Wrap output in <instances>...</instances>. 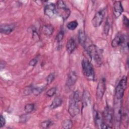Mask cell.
<instances>
[{"label": "cell", "mask_w": 129, "mask_h": 129, "mask_svg": "<svg viewBox=\"0 0 129 129\" xmlns=\"http://www.w3.org/2000/svg\"><path fill=\"white\" fill-rule=\"evenodd\" d=\"M78 41L79 43L82 45L84 46L86 41V36L84 32L82 30H80L78 33Z\"/></svg>", "instance_id": "obj_20"}, {"label": "cell", "mask_w": 129, "mask_h": 129, "mask_svg": "<svg viewBox=\"0 0 129 129\" xmlns=\"http://www.w3.org/2000/svg\"><path fill=\"white\" fill-rule=\"evenodd\" d=\"M44 13L49 18H54L57 14L56 5L53 3H49L46 5L44 9Z\"/></svg>", "instance_id": "obj_9"}, {"label": "cell", "mask_w": 129, "mask_h": 129, "mask_svg": "<svg viewBox=\"0 0 129 129\" xmlns=\"http://www.w3.org/2000/svg\"><path fill=\"white\" fill-rule=\"evenodd\" d=\"M103 123L101 128H111L113 120V110L110 106H106L102 113Z\"/></svg>", "instance_id": "obj_4"}, {"label": "cell", "mask_w": 129, "mask_h": 129, "mask_svg": "<svg viewBox=\"0 0 129 129\" xmlns=\"http://www.w3.org/2000/svg\"><path fill=\"white\" fill-rule=\"evenodd\" d=\"M123 23L124 25H125L126 27L128 26V19L125 16H123V19H122Z\"/></svg>", "instance_id": "obj_32"}, {"label": "cell", "mask_w": 129, "mask_h": 129, "mask_svg": "<svg viewBox=\"0 0 129 129\" xmlns=\"http://www.w3.org/2000/svg\"><path fill=\"white\" fill-rule=\"evenodd\" d=\"M43 87H37L35 88L32 89V93L34 94L35 95H38L43 90Z\"/></svg>", "instance_id": "obj_28"}, {"label": "cell", "mask_w": 129, "mask_h": 129, "mask_svg": "<svg viewBox=\"0 0 129 129\" xmlns=\"http://www.w3.org/2000/svg\"><path fill=\"white\" fill-rule=\"evenodd\" d=\"M86 52L90 57V60H93L97 66L102 64V56L100 50L95 45H90L86 50Z\"/></svg>", "instance_id": "obj_2"}, {"label": "cell", "mask_w": 129, "mask_h": 129, "mask_svg": "<svg viewBox=\"0 0 129 129\" xmlns=\"http://www.w3.org/2000/svg\"><path fill=\"white\" fill-rule=\"evenodd\" d=\"M56 92V88L55 87H52L49 89L46 93V95L48 97H52L53 96Z\"/></svg>", "instance_id": "obj_27"}, {"label": "cell", "mask_w": 129, "mask_h": 129, "mask_svg": "<svg viewBox=\"0 0 129 129\" xmlns=\"http://www.w3.org/2000/svg\"><path fill=\"white\" fill-rule=\"evenodd\" d=\"M127 77L123 76L118 82L115 89V97L116 99L121 100L125 90L127 86Z\"/></svg>", "instance_id": "obj_6"}, {"label": "cell", "mask_w": 129, "mask_h": 129, "mask_svg": "<svg viewBox=\"0 0 129 129\" xmlns=\"http://www.w3.org/2000/svg\"><path fill=\"white\" fill-rule=\"evenodd\" d=\"M55 78V75L54 73L50 74L46 78V84L49 85L51 84L54 80Z\"/></svg>", "instance_id": "obj_25"}, {"label": "cell", "mask_w": 129, "mask_h": 129, "mask_svg": "<svg viewBox=\"0 0 129 129\" xmlns=\"http://www.w3.org/2000/svg\"><path fill=\"white\" fill-rule=\"evenodd\" d=\"M15 26L14 24H2L0 26L1 33L4 34H9L11 33L15 29Z\"/></svg>", "instance_id": "obj_15"}, {"label": "cell", "mask_w": 129, "mask_h": 129, "mask_svg": "<svg viewBox=\"0 0 129 129\" xmlns=\"http://www.w3.org/2000/svg\"><path fill=\"white\" fill-rule=\"evenodd\" d=\"M41 31L43 34L46 36H50L53 33L54 28L51 25H44L41 28Z\"/></svg>", "instance_id": "obj_17"}, {"label": "cell", "mask_w": 129, "mask_h": 129, "mask_svg": "<svg viewBox=\"0 0 129 129\" xmlns=\"http://www.w3.org/2000/svg\"><path fill=\"white\" fill-rule=\"evenodd\" d=\"M78 22L76 20H74L68 23L67 25V27L68 29L70 30H74L78 27Z\"/></svg>", "instance_id": "obj_22"}, {"label": "cell", "mask_w": 129, "mask_h": 129, "mask_svg": "<svg viewBox=\"0 0 129 129\" xmlns=\"http://www.w3.org/2000/svg\"><path fill=\"white\" fill-rule=\"evenodd\" d=\"M34 109V104L32 103H30L26 104L24 107V110L26 113H30Z\"/></svg>", "instance_id": "obj_23"}, {"label": "cell", "mask_w": 129, "mask_h": 129, "mask_svg": "<svg viewBox=\"0 0 129 129\" xmlns=\"http://www.w3.org/2000/svg\"><path fill=\"white\" fill-rule=\"evenodd\" d=\"M56 9L57 14L61 17L63 20H66L70 16L71 11L63 1H57Z\"/></svg>", "instance_id": "obj_5"}, {"label": "cell", "mask_w": 129, "mask_h": 129, "mask_svg": "<svg viewBox=\"0 0 129 129\" xmlns=\"http://www.w3.org/2000/svg\"><path fill=\"white\" fill-rule=\"evenodd\" d=\"M62 101L60 97H55L53 99V100L52 101V102H51V103L50 105V109H54L60 106L62 104Z\"/></svg>", "instance_id": "obj_19"}, {"label": "cell", "mask_w": 129, "mask_h": 129, "mask_svg": "<svg viewBox=\"0 0 129 129\" xmlns=\"http://www.w3.org/2000/svg\"><path fill=\"white\" fill-rule=\"evenodd\" d=\"M76 44L75 40L73 38L69 39L66 44V49L69 53H72L75 50Z\"/></svg>", "instance_id": "obj_16"}, {"label": "cell", "mask_w": 129, "mask_h": 129, "mask_svg": "<svg viewBox=\"0 0 129 129\" xmlns=\"http://www.w3.org/2000/svg\"><path fill=\"white\" fill-rule=\"evenodd\" d=\"M61 125L63 128L69 129L73 126V122L70 119H66L62 121Z\"/></svg>", "instance_id": "obj_21"}, {"label": "cell", "mask_w": 129, "mask_h": 129, "mask_svg": "<svg viewBox=\"0 0 129 129\" xmlns=\"http://www.w3.org/2000/svg\"><path fill=\"white\" fill-rule=\"evenodd\" d=\"M5 123H6L5 118L2 115H1V116H0V124H1L0 126H1V127H3L5 125Z\"/></svg>", "instance_id": "obj_30"}, {"label": "cell", "mask_w": 129, "mask_h": 129, "mask_svg": "<svg viewBox=\"0 0 129 129\" xmlns=\"http://www.w3.org/2000/svg\"><path fill=\"white\" fill-rule=\"evenodd\" d=\"M104 15V12L103 10H100L96 13L92 20V24L94 27H98L100 26L103 21Z\"/></svg>", "instance_id": "obj_10"}, {"label": "cell", "mask_w": 129, "mask_h": 129, "mask_svg": "<svg viewBox=\"0 0 129 129\" xmlns=\"http://www.w3.org/2000/svg\"><path fill=\"white\" fill-rule=\"evenodd\" d=\"M52 124V122L51 121L49 120H47L43 121L40 123V126L41 127L44 128H48L50 127V126Z\"/></svg>", "instance_id": "obj_24"}, {"label": "cell", "mask_w": 129, "mask_h": 129, "mask_svg": "<svg viewBox=\"0 0 129 129\" xmlns=\"http://www.w3.org/2000/svg\"><path fill=\"white\" fill-rule=\"evenodd\" d=\"M113 14L116 18L119 17L123 11V9L120 1H115L113 3Z\"/></svg>", "instance_id": "obj_12"}, {"label": "cell", "mask_w": 129, "mask_h": 129, "mask_svg": "<svg viewBox=\"0 0 129 129\" xmlns=\"http://www.w3.org/2000/svg\"><path fill=\"white\" fill-rule=\"evenodd\" d=\"M80 101L79 93L78 91H76L73 93L70 98L68 108L69 113L72 117L76 116L80 112L79 105Z\"/></svg>", "instance_id": "obj_1"}, {"label": "cell", "mask_w": 129, "mask_h": 129, "mask_svg": "<svg viewBox=\"0 0 129 129\" xmlns=\"http://www.w3.org/2000/svg\"><path fill=\"white\" fill-rule=\"evenodd\" d=\"M106 88V81L104 78H102L99 81L96 89V97L101 100L104 94Z\"/></svg>", "instance_id": "obj_8"}, {"label": "cell", "mask_w": 129, "mask_h": 129, "mask_svg": "<svg viewBox=\"0 0 129 129\" xmlns=\"http://www.w3.org/2000/svg\"><path fill=\"white\" fill-rule=\"evenodd\" d=\"M126 41H127V37L124 35L118 34L112 40L111 44L112 47H116L118 46L125 44Z\"/></svg>", "instance_id": "obj_11"}, {"label": "cell", "mask_w": 129, "mask_h": 129, "mask_svg": "<svg viewBox=\"0 0 129 129\" xmlns=\"http://www.w3.org/2000/svg\"><path fill=\"white\" fill-rule=\"evenodd\" d=\"M37 62H38L37 59L36 58H33V59H31V60L29 61V66H30L33 67V66H35L37 64Z\"/></svg>", "instance_id": "obj_31"}, {"label": "cell", "mask_w": 129, "mask_h": 129, "mask_svg": "<svg viewBox=\"0 0 129 129\" xmlns=\"http://www.w3.org/2000/svg\"><path fill=\"white\" fill-rule=\"evenodd\" d=\"M82 72L84 77L90 81L95 79V72L93 67L90 61L87 58H84L82 61Z\"/></svg>", "instance_id": "obj_3"}, {"label": "cell", "mask_w": 129, "mask_h": 129, "mask_svg": "<svg viewBox=\"0 0 129 129\" xmlns=\"http://www.w3.org/2000/svg\"><path fill=\"white\" fill-rule=\"evenodd\" d=\"M91 100V96L87 91H85L82 95V105L83 107H85L87 106L90 102Z\"/></svg>", "instance_id": "obj_18"}, {"label": "cell", "mask_w": 129, "mask_h": 129, "mask_svg": "<svg viewBox=\"0 0 129 129\" xmlns=\"http://www.w3.org/2000/svg\"><path fill=\"white\" fill-rule=\"evenodd\" d=\"M109 29H110V23H109V21L108 20H107L105 25L104 26V33L106 34V35H108V32L109 31Z\"/></svg>", "instance_id": "obj_29"}, {"label": "cell", "mask_w": 129, "mask_h": 129, "mask_svg": "<svg viewBox=\"0 0 129 129\" xmlns=\"http://www.w3.org/2000/svg\"><path fill=\"white\" fill-rule=\"evenodd\" d=\"M94 122L96 126L98 128H101L103 123L102 113L98 110L94 111Z\"/></svg>", "instance_id": "obj_13"}, {"label": "cell", "mask_w": 129, "mask_h": 129, "mask_svg": "<svg viewBox=\"0 0 129 129\" xmlns=\"http://www.w3.org/2000/svg\"><path fill=\"white\" fill-rule=\"evenodd\" d=\"M113 114V118H114L116 124L115 125H119V124L121 121V117L122 115V106L120 100L116 99L114 104Z\"/></svg>", "instance_id": "obj_7"}, {"label": "cell", "mask_w": 129, "mask_h": 129, "mask_svg": "<svg viewBox=\"0 0 129 129\" xmlns=\"http://www.w3.org/2000/svg\"><path fill=\"white\" fill-rule=\"evenodd\" d=\"M64 36V32L62 30H60L56 36V40L57 42H60L62 41Z\"/></svg>", "instance_id": "obj_26"}, {"label": "cell", "mask_w": 129, "mask_h": 129, "mask_svg": "<svg viewBox=\"0 0 129 129\" xmlns=\"http://www.w3.org/2000/svg\"><path fill=\"white\" fill-rule=\"evenodd\" d=\"M77 76L76 73L73 71L70 72L67 80V82H66L67 86L69 88H71L75 84L77 81Z\"/></svg>", "instance_id": "obj_14"}]
</instances>
